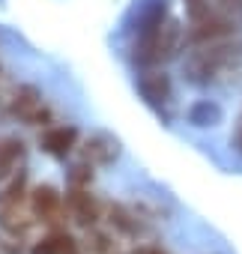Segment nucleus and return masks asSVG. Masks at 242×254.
<instances>
[{
	"label": "nucleus",
	"mask_w": 242,
	"mask_h": 254,
	"mask_svg": "<svg viewBox=\"0 0 242 254\" xmlns=\"http://www.w3.org/2000/svg\"><path fill=\"white\" fill-rule=\"evenodd\" d=\"M177 39H180V27L177 21H165L162 27L150 30V33H141L135 39V63L141 66H156L162 60H168L174 51H177Z\"/></svg>",
	"instance_id": "2"
},
{
	"label": "nucleus",
	"mask_w": 242,
	"mask_h": 254,
	"mask_svg": "<svg viewBox=\"0 0 242 254\" xmlns=\"http://www.w3.org/2000/svg\"><path fill=\"white\" fill-rule=\"evenodd\" d=\"M12 111L27 120V123H39L45 117V108H42V96L33 90V87H21L15 93V102H12Z\"/></svg>",
	"instance_id": "5"
},
{
	"label": "nucleus",
	"mask_w": 242,
	"mask_h": 254,
	"mask_svg": "<svg viewBox=\"0 0 242 254\" xmlns=\"http://www.w3.org/2000/svg\"><path fill=\"white\" fill-rule=\"evenodd\" d=\"M138 90H141V96H144L153 108H162V105L168 102V96H171V81H168L165 72H147V75H141Z\"/></svg>",
	"instance_id": "3"
},
{
	"label": "nucleus",
	"mask_w": 242,
	"mask_h": 254,
	"mask_svg": "<svg viewBox=\"0 0 242 254\" xmlns=\"http://www.w3.org/2000/svg\"><path fill=\"white\" fill-rule=\"evenodd\" d=\"M185 9H188V15H191L194 24L212 18V12H209V0H185Z\"/></svg>",
	"instance_id": "13"
},
{
	"label": "nucleus",
	"mask_w": 242,
	"mask_h": 254,
	"mask_svg": "<svg viewBox=\"0 0 242 254\" xmlns=\"http://www.w3.org/2000/svg\"><path fill=\"white\" fill-rule=\"evenodd\" d=\"M135 254H159V251H153V248H141V251H135Z\"/></svg>",
	"instance_id": "15"
},
{
	"label": "nucleus",
	"mask_w": 242,
	"mask_h": 254,
	"mask_svg": "<svg viewBox=\"0 0 242 254\" xmlns=\"http://www.w3.org/2000/svg\"><path fill=\"white\" fill-rule=\"evenodd\" d=\"M242 57V48L239 45H218V42H209L203 48H197L188 60H185V78L191 84H209L215 81L230 63H236Z\"/></svg>",
	"instance_id": "1"
},
{
	"label": "nucleus",
	"mask_w": 242,
	"mask_h": 254,
	"mask_svg": "<svg viewBox=\"0 0 242 254\" xmlns=\"http://www.w3.org/2000/svg\"><path fill=\"white\" fill-rule=\"evenodd\" d=\"M117 156V144L114 141H105V138H93L87 144V159L93 162H111Z\"/></svg>",
	"instance_id": "12"
},
{
	"label": "nucleus",
	"mask_w": 242,
	"mask_h": 254,
	"mask_svg": "<svg viewBox=\"0 0 242 254\" xmlns=\"http://www.w3.org/2000/svg\"><path fill=\"white\" fill-rule=\"evenodd\" d=\"M75 141H78V132L72 129V126L48 129V132L42 135V147H45V153H51V156H57V159H66V156L72 153Z\"/></svg>",
	"instance_id": "4"
},
{
	"label": "nucleus",
	"mask_w": 242,
	"mask_h": 254,
	"mask_svg": "<svg viewBox=\"0 0 242 254\" xmlns=\"http://www.w3.org/2000/svg\"><path fill=\"white\" fill-rule=\"evenodd\" d=\"M21 194H24V177H18L3 194H0V221H3V215H6L9 209H15V206L21 203Z\"/></svg>",
	"instance_id": "11"
},
{
	"label": "nucleus",
	"mask_w": 242,
	"mask_h": 254,
	"mask_svg": "<svg viewBox=\"0 0 242 254\" xmlns=\"http://www.w3.org/2000/svg\"><path fill=\"white\" fill-rule=\"evenodd\" d=\"M33 212H36L39 218H54V215L60 212V194H57V189L39 186V189L33 191Z\"/></svg>",
	"instance_id": "6"
},
{
	"label": "nucleus",
	"mask_w": 242,
	"mask_h": 254,
	"mask_svg": "<svg viewBox=\"0 0 242 254\" xmlns=\"http://www.w3.org/2000/svg\"><path fill=\"white\" fill-rule=\"evenodd\" d=\"M69 206H72V212H75L78 221H84V224L96 221V203H93V197L87 191H72L69 194Z\"/></svg>",
	"instance_id": "8"
},
{
	"label": "nucleus",
	"mask_w": 242,
	"mask_h": 254,
	"mask_svg": "<svg viewBox=\"0 0 242 254\" xmlns=\"http://www.w3.org/2000/svg\"><path fill=\"white\" fill-rule=\"evenodd\" d=\"M239 150H242V132H239Z\"/></svg>",
	"instance_id": "16"
},
{
	"label": "nucleus",
	"mask_w": 242,
	"mask_h": 254,
	"mask_svg": "<svg viewBox=\"0 0 242 254\" xmlns=\"http://www.w3.org/2000/svg\"><path fill=\"white\" fill-rule=\"evenodd\" d=\"M218 3H221L224 9H230V12H239V15H242V0H218Z\"/></svg>",
	"instance_id": "14"
},
{
	"label": "nucleus",
	"mask_w": 242,
	"mask_h": 254,
	"mask_svg": "<svg viewBox=\"0 0 242 254\" xmlns=\"http://www.w3.org/2000/svg\"><path fill=\"white\" fill-rule=\"evenodd\" d=\"M33 254H75V242L66 233H51L33 248Z\"/></svg>",
	"instance_id": "7"
},
{
	"label": "nucleus",
	"mask_w": 242,
	"mask_h": 254,
	"mask_svg": "<svg viewBox=\"0 0 242 254\" xmlns=\"http://www.w3.org/2000/svg\"><path fill=\"white\" fill-rule=\"evenodd\" d=\"M18 159H21V141H0V180L15 168Z\"/></svg>",
	"instance_id": "9"
},
{
	"label": "nucleus",
	"mask_w": 242,
	"mask_h": 254,
	"mask_svg": "<svg viewBox=\"0 0 242 254\" xmlns=\"http://www.w3.org/2000/svg\"><path fill=\"white\" fill-rule=\"evenodd\" d=\"M218 117H221V111H218L215 105H209V102H197V105L188 111V120H191L194 126H215Z\"/></svg>",
	"instance_id": "10"
}]
</instances>
